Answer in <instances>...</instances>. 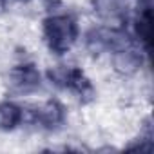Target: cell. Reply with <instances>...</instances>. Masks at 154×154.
Instances as JSON below:
<instances>
[{
  "label": "cell",
  "mask_w": 154,
  "mask_h": 154,
  "mask_svg": "<svg viewBox=\"0 0 154 154\" xmlns=\"http://www.w3.org/2000/svg\"><path fill=\"white\" fill-rule=\"evenodd\" d=\"M112 54H114L112 56L114 58V67L120 72L131 74L141 65V53L138 49H134L132 44L123 47V49H120V51H116V53H112Z\"/></svg>",
  "instance_id": "cell-7"
},
{
  "label": "cell",
  "mask_w": 154,
  "mask_h": 154,
  "mask_svg": "<svg viewBox=\"0 0 154 154\" xmlns=\"http://www.w3.org/2000/svg\"><path fill=\"white\" fill-rule=\"evenodd\" d=\"M44 40L51 53L65 54L78 40V24L71 15H51L44 20Z\"/></svg>",
  "instance_id": "cell-1"
},
{
  "label": "cell",
  "mask_w": 154,
  "mask_h": 154,
  "mask_svg": "<svg viewBox=\"0 0 154 154\" xmlns=\"http://www.w3.org/2000/svg\"><path fill=\"white\" fill-rule=\"evenodd\" d=\"M4 2H8V0H4ZM9 2H29V0H9Z\"/></svg>",
  "instance_id": "cell-10"
},
{
  "label": "cell",
  "mask_w": 154,
  "mask_h": 154,
  "mask_svg": "<svg viewBox=\"0 0 154 154\" xmlns=\"http://www.w3.org/2000/svg\"><path fill=\"white\" fill-rule=\"evenodd\" d=\"M136 36L143 44L145 51L150 49V9L143 8L136 18Z\"/></svg>",
  "instance_id": "cell-9"
},
{
  "label": "cell",
  "mask_w": 154,
  "mask_h": 154,
  "mask_svg": "<svg viewBox=\"0 0 154 154\" xmlns=\"http://www.w3.org/2000/svg\"><path fill=\"white\" fill-rule=\"evenodd\" d=\"M24 120V109L15 102H2L0 103V131L9 132L15 131Z\"/></svg>",
  "instance_id": "cell-8"
},
{
  "label": "cell",
  "mask_w": 154,
  "mask_h": 154,
  "mask_svg": "<svg viewBox=\"0 0 154 154\" xmlns=\"http://www.w3.org/2000/svg\"><path fill=\"white\" fill-rule=\"evenodd\" d=\"M35 123H38L44 129H58L65 122V109L56 100H49L44 105H38L33 112Z\"/></svg>",
  "instance_id": "cell-6"
},
{
  "label": "cell",
  "mask_w": 154,
  "mask_h": 154,
  "mask_svg": "<svg viewBox=\"0 0 154 154\" xmlns=\"http://www.w3.org/2000/svg\"><path fill=\"white\" fill-rule=\"evenodd\" d=\"M85 45L91 53H116L127 45H131V40L127 33L120 27H93L85 36Z\"/></svg>",
  "instance_id": "cell-3"
},
{
  "label": "cell",
  "mask_w": 154,
  "mask_h": 154,
  "mask_svg": "<svg viewBox=\"0 0 154 154\" xmlns=\"http://www.w3.org/2000/svg\"><path fill=\"white\" fill-rule=\"evenodd\" d=\"M51 84H54L60 89H67L74 93L80 100H91L94 96V89L89 82V78L78 69V67H56L47 72Z\"/></svg>",
  "instance_id": "cell-2"
},
{
  "label": "cell",
  "mask_w": 154,
  "mask_h": 154,
  "mask_svg": "<svg viewBox=\"0 0 154 154\" xmlns=\"http://www.w3.org/2000/svg\"><path fill=\"white\" fill-rule=\"evenodd\" d=\"M94 13L107 24H123L129 15L127 0H93Z\"/></svg>",
  "instance_id": "cell-5"
},
{
  "label": "cell",
  "mask_w": 154,
  "mask_h": 154,
  "mask_svg": "<svg viewBox=\"0 0 154 154\" xmlns=\"http://www.w3.org/2000/svg\"><path fill=\"white\" fill-rule=\"evenodd\" d=\"M42 85V74L33 63H20L9 72V89L17 94H29Z\"/></svg>",
  "instance_id": "cell-4"
}]
</instances>
